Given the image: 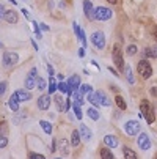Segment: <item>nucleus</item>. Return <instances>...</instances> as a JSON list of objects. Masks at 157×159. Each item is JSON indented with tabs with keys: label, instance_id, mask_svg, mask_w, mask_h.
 I'll list each match as a JSON object with an SVG mask.
<instances>
[{
	"label": "nucleus",
	"instance_id": "nucleus-11",
	"mask_svg": "<svg viewBox=\"0 0 157 159\" xmlns=\"http://www.w3.org/2000/svg\"><path fill=\"white\" fill-rule=\"evenodd\" d=\"M83 13L89 20H94V8H93V3L88 2V0L83 2Z\"/></svg>",
	"mask_w": 157,
	"mask_h": 159
},
{
	"label": "nucleus",
	"instance_id": "nucleus-32",
	"mask_svg": "<svg viewBox=\"0 0 157 159\" xmlns=\"http://www.w3.org/2000/svg\"><path fill=\"white\" fill-rule=\"evenodd\" d=\"M137 52H138V48L135 46V44H130V46H127V49H126L127 55H135Z\"/></svg>",
	"mask_w": 157,
	"mask_h": 159
},
{
	"label": "nucleus",
	"instance_id": "nucleus-16",
	"mask_svg": "<svg viewBox=\"0 0 157 159\" xmlns=\"http://www.w3.org/2000/svg\"><path fill=\"white\" fill-rule=\"evenodd\" d=\"M145 118H146L148 125L154 123V120H155V112H154V107H152L151 104H149V107H148V110H146V113H145Z\"/></svg>",
	"mask_w": 157,
	"mask_h": 159
},
{
	"label": "nucleus",
	"instance_id": "nucleus-26",
	"mask_svg": "<svg viewBox=\"0 0 157 159\" xmlns=\"http://www.w3.org/2000/svg\"><path fill=\"white\" fill-rule=\"evenodd\" d=\"M72 96H74V104H77V106H82L83 104V96L85 95L80 92V90H79V92H74Z\"/></svg>",
	"mask_w": 157,
	"mask_h": 159
},
{
	"label": "nucleus",
	"instance_id": "nucleus-9",
	"mask_svg": "<svg viewBox=\"0 0 157 159\" xmlns=\"http://www.w3.org/2000/svg\"><path fill=\"white\" fill-rule=\"evenodd\" d=\"M50 107V95L44 93L38 98V109L39 110H47Z\"/></svg>",
	"mask_w": 157,
	"mask_h": 159
},
{
	"label": "nucleus",
	"instance_id": "nucleus-3",
	"mask_svg": "<svg viewBox=\"0 0 157 159\" xmlns=\"http://www.w3.org/2000/svg\"><path fill=\"white\" fill-rule=\"evenodd\" d=\"M138 74H140L142 77H145V79H149V77H151L152 68H151L149 61H146V60H140V61H138Z\"/></svg>",
	"mask_w": 157,
	"mask_h": 159
},
{
	"label": "nucleus",
	"instance_id": "nucleus-50",
	"mask_svg": "<svg viewBox=\"0 0 157 159\" xmlns=\"http://www.w3.org/2000/svg\"><path fill=\"white\" fill-rule=\"evenodd\" d=\"M55 143H57V140H54V142H52V147H50V151H55V148H57V147H55Z\"/></svg>",
	"mask_w": 157,
	"mask_h": 159
},
{
	"label": "nucleus",
	"instance_id": "nucleus-49",
	"mask_svg": "<svg viewBox=\"0 0 157 159\" xmlns=\"http://www.w3.org/2000/svg\"><path fill=\"white\" fill-rule=\"evenodd\" d=\"M108 71H110V73H113L115 76H118V71H116V70H113V68H108Z\"/></svg>",
	"mask_w": 157,
	"mask_h": 159
},
{
	"label": "nucleus",
	"instance_id": "nucleus-47",
	"mask_svg": "<svg viewBox=\"0 0 157 159\" xmlns=\"http://www.w3.org/2000/svg\"><path fill=\"white\" fill-rule=\"evenodd\" d=\"M151 93H152V96H157V87H152L151 88Z\"/></svg>",
	"mask_w": 157,
	"mask_h": 159
},
{
	"label": "nucleus",
	"instance_id": "nucleus-4",
	"mask_svg": "<svg viewBox=\"0 0 157 159\" xmlns=\"http://www.w3.org/2000/svg\"><path fill=\"white\" fill-rule=\"evenodd\" d=\"M91 43L94 44L96 49H104L105 48V35L102 32H94L91 35Z\"/></svg>",
	"mask_w": 157,
	"mask_h": 159
},
{
	"label": "nucleus",
	"instance_id": "nucleus-13",
	"mask_svg": "<svg viewBox=\"0 0 157 159\" xmlns=\"http://www.w3.org/2000/svg\"><path fill=\"white\" fill-rule=\"evenodd\" d=\"M104 143H105L108 148H115V147H118L120 140H118L116 135H105V137H104Z\"/></svg>",
	"mask_w": 157,
	"mask_h": 159
},
{
	"label": "nucleus",
	"instance_id": "nucleus-15",
	"mask_svg": "<svg viewBox=\"0 0 157 159\" xmlns=\"http://www.w3.org/2000/svg\"><path fill=\"white\" fill-rule=\"evenodd\" d=\"M96 95H98V98H99V101H101V106H104V107H108V106H111V101H110V98L104 93V92H96Z\"/></svg>",
	"mask_w": 157,
	"mask_h": 159
},
{
	"label": "nucleus",
	"instance_id": "nucleus-7",
	"mask_svg": "<svg viewBox=\"0 0 157 159\" xmlns=\"http://www.w3.org/2000/svg\"><path fill=\"white\" fill-rule=\"evenodd\" d=\"M111 17V10L108 8H104V7H99L94 10V19L98 20H108Z\"/></svg>",
	"mask_w": 157,
	"mask_h": 159
},
{
	"label": "nucleus",
	"instance_id": "nucleus-14",
	"mask_svg": "<svg viewBox=\"0 0 157 159\" xmlns=\"http://www.w3.org/2000/svg\"><path fill=\"white\" fill-rule=\"evenodd\" d=\"M19 98H17V95L16 93H13L11 96H10V101H8V106H10V109L13 110V112H17L19 110Z\"/></svg>",
	"mask_w": 157,
	"mask_h": 159
},
{
	"label": "nucleus",
	"instance_id": "nucleus-2",
	"mask_svg": "<svg viewBox=\"0 0 157 159\" xmlns=\"http://www.w3.org/2000/svg\"><path fill=\"white\" fill-rule=\"evenodd\" d=\"M36 77H38V68H32L30 73L27 74L24 84H25V88L27 90H33L36 87Z\"/></svg>",
	"mask_w": 157,
	"mask_h": 159
},
{
	"label": "nucleus",
	"instance_id": "nucleus-31",
	"mask_svg": "<svg viewBox=\"0 0 157 159\" xmlns=\"http://www.w3.org/2000/svg\"><path fill=\"white\" fill-rule=\"evenodd\" d=\"M36 87H38V90H39V92H42V90L44 88H46V80H44L42 77H36Z\"/></svg>",
	"mask_w": 157,
	"mask_h": 159
},
{
	"label": "nucleus",
	"instance_id": "nucleus-33",
	"mask_svg": "<svg viewBox=\"0 0 157 159\" xmlns=\"http://www.w3.org/2000/svg\"><path fill=\"white\" fill-rule=\"evenodd\" d=\"M115 102H116V106H118L121 110H126V107H127V106H126V101H124L121 96H116V98H115Z\"/></svg>",
	"mask_w": 157,
	"mask_h": 159
},
{
	"label": "nucleus",
	"instance_id": "nucleus-40",
	"mask_svg": "<svg viewBox=\"0 0 157 159\" xmlns=\"http://www.w3.org/2000/svg\"><path fill=\"white\" fill-rule=\"evenodd\" d=\"M8 132V125L5 121H0V134H7Z\"/></svg>",
	"mask_w": 157,
	"mask_h": 159
},
{
	"label": "nucleus",
	"instance_id": "nucleus-36",
	"mask_svg": "<svg viewBox=\"0 0 157 159\" xmlns=\"http://www.w3.org/2000/svg\"><path fill=\"white\" fill-rule=\"evenodd\" d=\"M8 145V137L5 134H0V148H5Z\"/></svg>",
	"mask_w": 157,
	"mask_h": 159
},
{
	"label": "nucleus",
	"instance_id": "nucleus-42",
	"mask_svg": "<svg viewBox=\"0 0 157 159\" xmlns=\"http://www.w3.org/2000/svg\"><path fill=\"white\" fill-rule=\"evenodd\" d=\"M33 27H35V35L38 36V39H41V30H39L38 22H33Z\"/></svg>",
	"mask_w": 157,
	"mask_h": 159
},
{
	"label": "nucleus",
	"instance_id": "nucleus-46",
	"mask_svg": "<svg viewBox=\"0 0 157 159\" xmlns=\"http://www.w3.org/2000/svg\"><path fill=\"white\" fill-rule=\"evenodd\" d=\"M151 51H152V57H154V58H157V46H152V48H151Z\"/></svg>",
	"mask_w": 157,
	"mask_h": 159
},
{
	"label": "nucleus",
	"instance_id": "nucleus-34",
	"mask_svg": "<svg viewBox=\"0 0 157 159\" xmlns=\"http://www.w3.org/2000/svg\"><path fill=\"white\" fill-rule=\"evenodd\" d=\"M72 109H74V113H76L77 120H82V110H80V106H77V104H72Z\"/></svg>",
	"mask_w": 157,
	"mask_h": 159
},
{
	"label": "nucleus",
	"instance_id": "nucleus-44",
	"mask_svg": "<svg viewBox=\"0 0 157 159\" xmlns=\"http://www.w3.org/2000/svg\"><path fill=\"white\" fill-rule=\"evenodd\" d=\"M5 13H7V10H5V5H2V3H0V19H3V17H5Z\"/></svg>",
	"mask_w": 157,
	"mask_h": 159
},
{
	"label": "nucleus",
	"instance_id": "nucleus-27",
	"mask_svg": "<svg viewBox=\"0 0 157 159\" xmlns=\"http://www.w3.org/2000/svg\"><path fill=\"white\" fill-rule=\"evenodd\" d=\"M86 113H88V117L91 118V120H94V121H98V120L101 118V115H99V112H98V110H96L94 107H89Z\"/></svg>",
	"mask_w": 157,
	"mask_h": 159
},
{
	"label": "nucleus",
	"instance_id": "nucleus-24",
	"mask_svg": "<svg viewBox=\"0 0 157 159\" xmlns=\"http://www.w3.org/2000/svg\"><path fill=\"white\" fill-rule=\"evenodd\" d=\"M124 74H126V79H127L129 84H133V82H135V80H133V74H132V68H130L129 65L124 66Z\"/></svg>",
	"mask_w": 157,
	"mask_h": 159
},
{
	"label": "nucleus",
	"instance_id": "nucleus-30",
	"mask_svg": "<svg viewBox=\"0 0 157 159\" xmlns=\"http://www.w3.org/2000/svg\"><path fill=\"white\" fill-rule=\"evenodd\" d=\"M57 90V79L54 76H50V80H49V93H55Z\"/></svg>",
	"mask_w": 157,
	"mask_h": 159
},
{
	"label": "nucleus",
	"instance_id": "nucleus-22",
	"mask_svg": "<svg viewBox=\"0 0 157 159\" xmlns=\"http://www.w3.org/2000/svg\"><path fill=\"white\" fill-rule=\"evenodd\" d=\"M58 145H60V151H61L63 156H68V154H69V150H68V140H66V139H61V140L58 142Z\"/></svg>",
	"mask_w": 157,
	"mask_h": 159
},
{
	"label": "nucleus",
	"instance_id": "nucleus-29",
	"mask_svg": "<svg viewBox=\"0 0 157 159\" xmlns=\"http://www.w3.org/2000/svg\"><path fill=\"white\" fill-rule=\"evenodd\" d=\"M39 126L42 128V131L46 132V134H50V132H52V125H50L49 121H46V120H41V121H39Z\"/></svg>",
	"mask_w": 157,
	"mask_h": 159
},
{
	"label": "nucleus",
	"instance_id": "nucleus-21",
	"mask_svg": "<svg viewBox=\"0 0 157 159\" xmlns=\"http://www.w3.org/2000/svg\"><path fill=\"white\" fill-rule=\"evenodd\" d=\"M54 102L57 104V109L60 110V112H64V99H63V96L61 95H57L55 98H54Z\"/></svg>",
	"mask_w": 157,
	"mask_h": 159
},
{
	"label": "nucleus",
	"instance_id": "nucleus-28",
	"mask_svg": "<svg viewBox=\"0 0 157 159\" xmlns=\"http://www.w3.org/2000/svg\"><path fill=\"white\" fill-rule=\"evenodd\" d=\"M99 154H101V157H102V159H113V157H115V154L111 153L108 148H101Z\"/></svg>",
	"mask_w": 157,
	"mask_h": 159
},
{
	"label": "nucleus",
	"instance_id": "nucleus-25",
	"mask_svg": "<svg viewBox=\"0 0 157 159\" xmlns=\"http://www.w3.org/2000/svg\"><path fill=\"white\" fill-rule=\"evenodd\" d=\"M88 101L91 102L94 107H99V106H101V101H99L98 95H96V93H93V92H91V93H88Z\"/></svg>",
	"mask_w": 157,
	"mask_h": 159
},
{
	"label": "nucleus",
	"instance_id": "nucleus-5",
	"mask_svg": "<svg viewBox=\"0 0 157 159\" xmlns=\"http://www.w3.org/2000/svg\"><path fill=\"white\" fill-rule=\"evenodd\" d=\"M140 129H142V126H140V123H138V121H135V120L127 121V123H126V126H124V131H126L129 135H138Z\"/></svg>",
	"mask_w": 157,
	"mask_h": 159
},
{
	"label": "nucleus",
	"instance_id": "nucleus-39",
	"mask_svg": "<svg viewBox=\"0 0 157 159\" xmlns=\"http://www.w3.org/2000/svg\"><path fill=\"white\" fill-rule=\"evenodd\" d=\"M28 157L30 159H44V157H46V156H44V154H39V153H28Z\"/></svg>",
	"mask_w": 157,
	"mask_h": 159
},
{
	"label": "nucleus",
	"instance_id": "nucleus-10",
	"mask_svg": "<svg viewBox=\"0 0 157 159\" xmlns=\"http://www.w3.org/2000/svg\"><path fill=\"white\" fill-rule=\"evenodd\" d=\"M138 147L142 148V150H149L151 148V142H149V137H148V134H145V132H142L140 135H138Z\"/></svg>",
	"mask_w": 157,
	"mask_h": 159
},
{
	"label": "nucleus",
	"instance_id": "nucleus-17",
	"mask_svg": "<svg viewBox=\"0 0 157 159\" xmlns=\"http://www.w3.org/2000/svg\"><path fill=\"white\" fill-rule=\"evenodd\" d=\"M3 19L8 22V24H16V22H17V13L13 11V10H11V11H7Z\"/></svg>",
	"mask_w": 157,
	"mask_h": 159
},
{
	"label": "nucleus",
	"instance_id": "nucleus-35",
	"mask_svg": "<svg viewBox=\"0 0 157 159\" xmlns=\"http://www.w3.org/2000/svg\"><path fill=\"white\" fill-rule=\"evenodd\" d=\"M80 92H82L83 95H88V93L93 92V87H91V85H82V87H80Z\"/></svg>",
	"mask_w": 157,
	"mask_h": 159
},
{
	"label": "nucleus",
	"instance_id": "nucleus-54",
	"mask_svg": "<svg viewBox=\"0 0 157 159\" xmlns=\"http://www.w3.org/2000/svg\"><path fill=\"white\" fill-rule=\"evenodd\" d=\"M154 38H155V41H157V27L154 29Z\"/></svg>",
	"mask_w": 157,
	"mask_h": 159
},
{
	"label": "nucleus",
	"instance_id": "nucleus-55",
	"mask_svg": "<svg viewBox=\"0 0 157 159\" xmlns=\"http://www.w3.org/2000/svg\"><path fill=\"white\" fill-rule=\"evenodd\" d=\"M2 46H3V44H2V43H0V48H2Z\"/></svg>",
	"mask_w": 157,
	"mask_h": 159
},
{
	"label": "nucleus",
	"instance_id": "nucleus-37",
	"mask_svg": "<svg viewBox=\"0 0 157 159\" xmlns=\"http://www.w3.org/2000/svg\"><path fill=\"white\" fill-rule=\"evenodd\" d=\"M148 107H149V102L145 99V101H142V106H140V110H142V115L145 117V113H146V110H148Z\"/></svg>",
	"mask_w": 157,
	"mask_h": 159
},
{
	"label": "nucleus",
	"instance_id": "nucleus-20",
	"mask_svg": "<svg viewBox=\"0 0 157 159\" xmlns=\"http://www.w3.org/2000/svg\"><path fill=\"white\" fill-rule=\"evenodd\" d=\"M71 145L74 148H77L80 145V132L79 131H72V135H71Z\"/></svg>",
	"mask_w": 157,
	"mask_h": 159
},
{
	"label": "nucleus",
	"instance_id": "nucleus-41",
	"mask_svg": "<svg viewBox=\"0 0 157 159\" xmlns=\"http://www.w3.org/2000/svg\"><path fill=\"white\" fill-rule=\"evenodd\" d=\"M7 92V82H0V98H2Z\"/></svg>",
	"mask_w": 157,
	"mask_h": 159
},
{
	"label": "nucleus",
	"instance_id": "nucleus-51",
	"mask_svg": "<svg viewBox=\"0 0 157 159\" xmlns=\"http://www.w3.org/2000/svg\"><path fill=\"white\" fill-rule=\"evenodd\" d=\"M39 27H41V29H42V30H49V27H47V25H46V24H41V25H39Z\"/></svg>",
	"mask_w": 157,
	"mask_h": 159
},
{
	"label": "nucleus",
	"instance_id": "nucleus-12",
	"mask_svg": "<svg viewBox=\"0 0 157 159\" xmlns=\"http://www.w3.org/2000/svg\"><path fill=\"white\" fill-rule=\"evenodd\" d=\"M79 132H80V139H83V140H91V137H93V132H91V129H89L88 126H85V125H82L80 126V129H79Z\"/></svg>",
	"mask_w": 157,
	"mask_h": 159
},
{
	"label": "nucleus",
	"instance_id": "nucleus-52",
	"mask_svg": "<svg viewBox=\"0 0 157 159\" xmlns=\"http://www.w3.org/2000/svg\"><path fill=\"white\" fill-rule=\"evenodd\" d=\"M22 13H24V14H25V16H27V17H28V16H30V13H28V11H27V10H25V8H24V10H22Z\"/></svg>",
	"mask_w": 157,
	"mask_h": 159
},
{
	"label": "nucleus",
	"instance_id": "nucleus-23",
	"mask_svg": "<svg viewBox=\"0 0 157 159\" xmlns=\"http://www.w3.org/2000/svg\"><path fill=\"white\" fill-rule=\"evenodd\" d=\"M123 153H124V157H126V159H137V157H138L135 151L130 150V148H127V147L123 148Z\"/></svg>",
	"mask_w": 157,
	"mask_h": 159
},
{
	"label": "nucleus",
	"instance_id": "nucleus-1",
	"mask_svg": "<svg viewBox=\"0 0 157 159\" xmlns=\"http://www.w3.org/2000/svg\"><path fill=\"white\" fill-rule=\"evenodd\" d=\"M17 61H19V55H17L16 52L7 51V52L3 54V57H2V65H3L5 68H13Z\"/></svg>",
	"mask_w": 157,
	"mask_h": 159
},
{
	"label": "nucleus",
	"instance_id": "nucleus-18",
	"mask_svg": "<svg viewBox=\"0 0 157 159\" xmlns=\"http://www.w3.org/2000/svg\"><path fill=\"white\" fill-rule=\"evenodd\" d=\"M16 95H17L19 101H28V99H32V93L28 92V90H17Z\"/></svg>",
	"mask_w": 157,
	"mask_h": 159
},
{
	"label": "nucleus",
	"instance_id": "nucleus-38",
	"mask_svg": "<svg viewBox=\"0 0 157 159\" xmlns=\"http://www.w3.org/2000/svg\"><path fill=\"white\" fill-rule=\"evenodd\" d=\"M57 88L60 90V92H63V93H68V84H64V82H60L57 85Z\"/></svg>",
	"mask_w": 157,
	"mask_h": 159
},
{
	"label": "nucleus",
	"instance_id": "nucleus-45",
	"mask_svg": "<svg viewBox=\"0 0 157 159\" xmlns=\"http://www.w3.org/2000/svg\"><path fill=\"white\" fill-rule=\"evenodd\" d=\"M47 73H49V76H54L55 74V70H54L50 65H47Z\"/></svg>",
	"mask_w": 157,
	"mask_h": 159
},
{
	"label": "nucleus",
	"instance_id": "nucleus-8",
	"mask_svg": "<svg viewBox=\"0 0 157 159\" xmlns=\"http://www.w3.org/2000/svg\"><path fill=\"white\" fill-rule=\"evenodd\" d=\"M79 87H80V76H77V74L71 76L69 80H68V95L72 96V93L76 92Z\"/></svg>",
	"mask_w": 157,
	"mask_h": 159
},
{
	"label": "nucleus",
	"instance_id": "nucleus-19",
	"mask_svg": "<svg viewBox=\"0 0 157 159\" xmlns=\"http://www.w3.org/2000/svg\"><path fill=\"white\" fill-rule=\"evenodd\" d=\"M74 30H76V35L79 36V39H80V43L83 44V46H86V38H85V33H83V30L80 29V25H77L76 22H74Z\"/></svg>",
	"mask_w": 157,
	"mask_h": 159
},
{
	"label": "nucleus",
	"instance_id": "nucleus-6",
	"mask_svg": "<svg viewBox=\"0 0 157 159\" xmlns=\"http://www.w3.org/2000/svg\"><path fill=\"white\" fill-rule=\"evenodd\" d=\"M111 57H113V61H115L118 70L120 71H124V60H123V54H121V51H120L118 46H115L113 52H111Z\"/></svg>",
	"mask_w": 157,
	"mask_h": 159
},
{
	"label": "nucleus",
	"instance_id": "nucleus-48",
	"mask_svg": "<svg viewBox=\"0 0 157 159\" xmlns=\"http://www.w3.org/2000/svg\"><path fill=\"white\" fill-rule=\"evenodd\" d=\"M79 57H80V58L85 57V51H83V49H79Z\"/></svg>",
	"mask_w": 157,
	"mask_h": 159
},
{
	"label": "nucleus",
	"instance_id": "nucleus-43",
	"mask_svg": "<svg viewBox=\"0 0 157 159\" xmlns=\"http://www.w3.org/2000/svg\"><path fill=\"white\" fill-rule=\"evenodd\" d=\"M143 57H145V58H149V57H152V51H151V48H146V49H145V52H143Z\"/></svg>",
	"mask_w": 157,
	"mask_h": 159
},
{
	"label": "nucleus",
	"instance_id": "nucleus-53",
	"mask_svg": "<svg viewBox=\"0 0 157 159\" xmlns=\"http://www.w3.org/2000/svg\"><path fill=\"white\" fill-rule=\"evenodd\" d=\"M107 2H108V3H111V5H115V3L118 2V0H107Z\"/></svg>",
	"mask_w": 157,
	"mask_h": 159
}]
</instances>
